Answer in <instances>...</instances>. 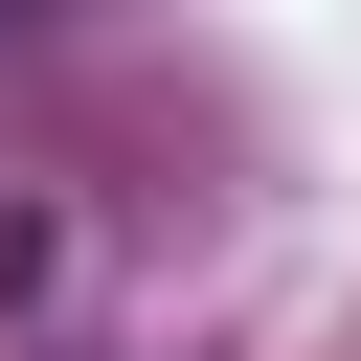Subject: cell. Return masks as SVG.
<instances>
[{"label": "cell", "mask_w": 361, "mask_h": 361, "mask_svg": "<svg viewBox=\"0 0 361 361\" xmlns=\"http://www.w3.org/2000/svg\"><path fill=\"white\" fill-rule=\"evenodd\" d=\"M0 293H45V203H23V180H0Z\"/></svg>", "instance_id": "6da1fadb"}]
</instances>
